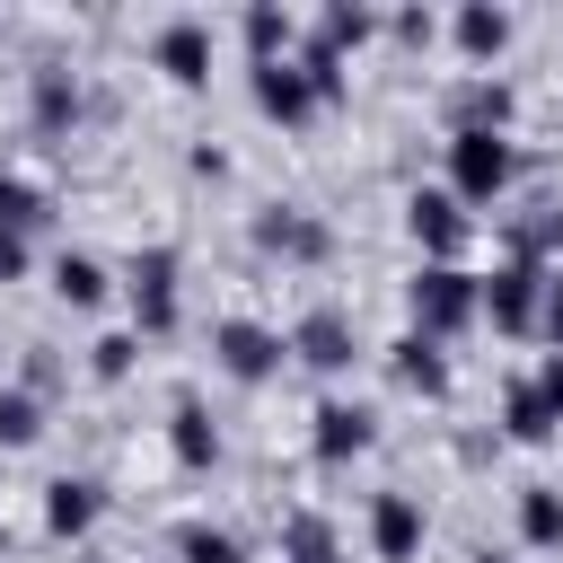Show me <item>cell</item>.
I'll use <instances>...</instances> for the list:
<instances>
[{
	"label": "cell",
	"instance_id": "d4e9b609",
	"mask_svg": "<svg viewBox=\"0 0 563 563\" xmlns=\"http://www.w3.org/2000/svg\"><path fill=\"white\" fill-rule=\"evenodd\" d=\"M176 554H185V563H246L229 528H185V537H176Z\"/></svg>",
	"mask_w": 563,
	"mask_h": 563
},
{
	"label": "cell",
	"instance_id": "8992f818",
	"mask_svg": "<svg viewBox=\"0 0 563 563\" xmlns=\"http://www.w3.org/2000/svg\"><path fill=\"white\" fill-rule=\"evenodd\" d=\"M369 545H378V563H413L422 554V501L413 493H378L369 501Z\"/></svg>",
	"mask_w": 563,
	"mask_h": 563
},
{
	"label": "cell",
	"instance_id": "7402d4cb",
	"mask_svg": "<svg viewBox=\"0 0 563 563\" xmlns=\"http://www.w3.org/2000/svg\"><path fill=\"white\" fill-rule=\"evenodd\" d=\"M35 431H44L35 396L26 387H0V449H35Z\"/></svg>",
	"mask_w": 563,
	"mask_h": 563
},
{
	"label": "cell",
	"instance_id": "9a60e30c",
	"mask_svg": "<svg viewBox=\"0 0 563 563\" xmlns=\"http://www.w3.org/2000/svg\"><path fill=\"white\" fill-rule=\"evenodd\" d=\"M457 44H466L475 62H493V53L510 44V9H484V0H466V9H457Z\"/></svg>",
	"mask_w": 563,
	"mask_h": 563
},
{
	"label": "cell",
	"instance_id": "7c38bea8",
	"mask_svg": "<svg viewBox=\"0 0 563 563\" xmlns=\"http://www.w3.org/2000/svg\"><path fill=\"white\" fill-rule=\"evenodd\" d=\"M97 510H106V501H97V484H88V475L44 484V528H53V537H88V528H97Z\"/></svg>",
	"mask_w": 563,
	"mask_h": 563
},
{
	"label": "cell",
	"instance_id": "d6986e66",
	"mask_svg": "<svg viewBox=\"0 0 563 563\" xmlns=\"http://www.w3.org/2000/svg\"><path fill=\"white\" fill-rule=\"evenodd\" d=\"M53 290H62L70 308H97V299H106V264H97V255H62V264H53Z\"/></svg>",
	"mask_w": 563,
	"mask_h": 563
},
{
	"label": "cell",
	"instance_id": "ba28073f",
	"mask_svg": "<svg viewBox=\"0 0 563 563\" xmlns=\"http://www.w3.org/2000/svg\"><path fill=\"white\" fill-rule=\"evenodd\" d=\"M158 70H167L176 88H202V79H211V26H202V18H176V26L158 35Z\"/></svg>",
	"mask_w": 563,
	"mask_h": 563
},
{
	"label": "cell",
	"instance_id": "83f0119b",
	"mask_svg": "<svg viewBox=\"0 0 563 563\" xmlns=\"http://www.w3.org/2000/svg\"><path fill=\"white\" fill-rule=\"evenodd\" d=\"M123 369H132V334H106L97 343V378H123Z\"/></svg>",
	"mask_w": 563,
	"mask_h": 563
},
{
	"label": "cell",
	"instance_id": "e0dca14e",
	"mask_svg": "<svg viewBox=\"0 0 563 563\" xmlns=\"http://www.w3.org/2000/svg\"><path fill=\"white\" fill-rule=\"evenodd\" d=\"M255 238H264V246H282V255H325V229H317V220H299V211H264V220H255Z\"/></svg>",
	"mask_w": 563,
	"mask_h": 563
},
{
	"label": "cell",
	"instance_id": "8fae6325",
	"mask_svg": "<svg viewBox=\"0 0 563 563\" xmlns=\"http://www.w3.org/2000/svg\"><path fill=\"white\" fill-rule=\"evenodd\" d=\"M167 449H176V466H194V475L220 457V431H211L202 396H176V413H167Z\"/></svg>",
	"mask_w": 563,
	"mask_h": 563
},
{
	"label": "cell",
	"instance_id": "6da1fadb",
	"mask_svg": "<svg viewBox=\"0 0 563 563\" xmlns=\"http://www.w3.org/2000/svg\"><path fill=\"white\" fill-rule=\"evenodd\" d=\"M510 141L501 132H449V202L466 211V202H501V185H510Z\"/></svg>",
	"mask_w": 563,
	"mask_h": 563
},
{
	"label": "cell",
	"instance_id": "ac0fdd59",
	"mask_svg": "<svg viewBox=\"0 0 563 563\" xmlns=\"http://www.w3.org/2000/svg\"><path fill=\"white\" fill-rule=\"evenodd\" d=\"M282 554H290V563H343V545H334V528H325L317 510H299V519L282 528Z\"/></svg>",
	"mask_w": 563,
	"mask_h": 563
},
{
	"label": "cell",
	"instance_id": "f546056e",
	"mask_svg": "<svg viewBox=\"0 0 563 563\" xmlns=\"http://www.w3.org/2000/svg\"><path fill=\"white\" fill-rule=\"evenodd\" d=\"M537 325H545V334L563 343V282H545V317H537Z\"/></svg>",
	"mask_w": 563,
	"mask_h": 563
},
{
	"label": "cell",
	"instance_id": "9c48e42d",
	"mask_svg": "<svg viewBox=\"0 0 563 563\" xmlns=\"http://www.w3.org/2000/svg\"><path fill=\"white\" fill-rule=\"evenodd\" d=\"M405 220H413V238L431 246V264H457V246H466V211H457L449 194H413Z\"/></svg>",
	"mask_w": 563,
	"mask_h": 563
},
{
	"label": "cell",
	"instance_id": "52a82bcc",
	"mask_svg": "<svg viewBox=\"0 0 563 563\" xmlns=\"http://www.w3.org/2000/svg\"><path fill=\"white\" fill-rule=\"evenodd\" d=\"M255 106H264L273 123H308V114H317V88H308L299 62H255Z\"/></svg>",
	"mask_w": 563,
	"mask_h": 563
},
{
	"label": "cell",
	"instance_id": "4fadbf2b",
	"mask_svg": "<svg viewBox=\"0 0 563 563\" xmlns=\"http://www.w3.org/2000/svg\"><path fill=\"white\" fill-rule=\"evenodd\" d=\"M361 449H369V405H317V457L343 466Z\"/></svg>",
	"mask_w": 563,
	"mask_h": 563
},
{
	"label": "cell",
	"instance_id": "30bf717a",
	"mask_svg": "<svg viewBox=\"0 0 563 563\" xmlns=\"http://www.w3.org/2000/svg\"><path fill=\"white\" fill-rule=\"evenodd\" d=\"M290 352H299L308 369H352V325H343L334 308H308L299 334H290Z\"/></svg>",
	"mask_w": 563,
	"mask_h": 563
},
{
	"label": "cell",
	"instance_id": "2e32d148",
	"mask_svg": "<svg viewBox=\"0 0 563 563\" xmlns=\"http://www.w3.org/2000/svg\"><path fill=\"white\" fill-rule=\"evenodd\" d=\"M396 378H405V387H422V396H440V387H449L440 343H431V334H405V343H396Z\"/></svg>",
	"mask_w": 563,
	"mask_h": 563
},
{
	"label": "cell",
	"instance_id": "ffe728a7",
	"mask_svg": "<svg viewBox=\"0 0 563 563\" xmlns=\"http://www.w3.org/2000/svg\"><path fill=\"white\" fill-rule=\"evenodd\" d=\"M501 431H510V440H528V449H537V440H554V413H545V396H537V387H510V405H501Z\"/></svg>",
	"mask_w": 563,
	"mask_h": 563
},
{
	"label": "cell",
	"instance_id": "cb8c5ba5",
	"mask_svg": "<svg viewBox=\"0 0 563 563\" xmlns=\"http://www.w3.org/2000/svg\"><path fill=\"white\" fill-rule=\"evenodd\" d=\"M246 44H255V62H282V44H290V18L264 0V9H246Z\"/></svg>",
	"mask_w": 563,
	"mask_h": 563
},
{
	"label": "cell",
	"instance_id": "277c9868",
	"mask_svg": "<svg viewBox=\"0 0 563 563\" xmlns=\"http://www.w3.org/2000/svg\"><path fill=\"white\" fill-rule=\"evenodd\" d=\"M211 352H220V369H229V378H246V387H255V378H273V369H282V352H290V343H282L273 325H255V317H229V325L211 334Z\"/></svg>",
	"mask_w": 563,
	"mask_h": 563
},
{
	"label": "cell",
	"instance_id": "5bb4252c",
	"mask_svg": "<svg viewBox=\"0 0 563 563\" xmlns=\"http://www.w3.org/2000/svg\"><path fill=\"white\" fill-rule=\"evenodd\" d=\"M361 35H369V9H352V0H334V9L317 18V44H308V53H317V62H343V53L361 44Z\"/></svg>",
	"mask_w": 563,
	"mask_h": 563
},
{
	"label": "cell",
	"instance_id": "484cf974",
	"mask_svg": "<svg viewBox=\"0 0 563 563\" xmlns=\"http://www.w3.org/2000/svg\"><path fill=\"white\" fill-rule=\"evenodd\" d=\"M26 220H44V202H35V185H0V229L18 238Z\"/></svg>",
	"mask_w": 563,
	"mask_h": 563
},
{
	"label": "cell",
	"instance_id": "7a4b0ae2",
	"mask_svg": "<svg viewBox=\"0 0 563 563\" xmlns=\"http://www.w3.org/2000/svg\"><path fill=\"white\" fill-rule=\"evenodd\" d=\"M475 317V273H457V264H422L413 273V334H457Z\"/></svg>",
	"mask_w": 563,
	"mask_h": 563
},
{
	"label": "cell",
	"instance_id": "4316f807",
	"mask_svg": "<svg viewBox=\"0 0 563 563\" xmlns=\"http://www.w3.org/2000/svg\"><path fill=\"white\" fill-rule=\"evenodd\" d=\"M528 387H537V396H545V413H554V422H563V352H545V369H537V378H528Z\"/></svg>",
	"mask_w": 563,
	"mask_h": 563
},
{
	"label": "cell",
	"instance_id": "f1b7e54d",
	"mask_svg": "<svg viewBox=\"0 0 563 563\" xmlns=\"http://www.w3.org/2000/svg\"><path fill=\"white\" fill-rule=\"evenodd\" d=\"M18 273H26V246H18L9 229H0V282H18Z\"/></svg>",
	"mask_w": 563,
	"mask_h": 563
},
{
	"label": "cell",
	"instance_id": "44dd1931",
	"mask_svg": "<svg viewBox=\"0 0 563 563\" xmlns=\"http://www.w3.org/2000/svg\"><path fill=\"white\" fill-rule=\"evenodd\" d=\"M519 537L528 545H563V493H545V484L519 493Z\"/></svg>",
	"mask_w": 563,
	"mask_h": 563
},
{
	"label": "cell",
	"instance_id": "5b68a950",
	"mask_svg": "<svg viewBox=\"0 0 563 563\" xmlns=\"http://www.w3.org/2000/svg\"><path fill=\"white\" fill-rule=\"evenodd\" d=\"M132 317H141V334H167L176 325V255L167 246H150L132 264Z\"/></svg>",
	"mask_w": 563,
	"mask_h": 563
},
{
	"label": "cell",
	"instance_id": "603a6c76",
	"mask_svg": "<svg viewBox=\"0 0 563 563\" xmlns=\"http://www.w3.org/2000/svg\"><path fill=\"white\" fill-rule=\"evenodd\" d=\"M70 114H79V88H70L62 70H44V79H35V123H44V132H62Z\"/></svg>",
	"mask_w": 563,
	"mask_h": 563
},
{
	"label": "cell",
	"instance_id": "3957f363",
	"mask_svg": "<svg viewBox=\"0 0 563 563\" xmlns=\"http://www.w3.org/2000/svg\"><path fill=\"white\" fill-rule=\"evenodd\" d=\"M475 317H493L501 334H537V317H545V273H537V264H501L493 282H475Z\"/></svg>",
	"mask_w": 563,
	"mask_h": 563
},
{
	"label": "cell",
	"instance_id": "4dcf8cb0",
	"mask_svg": "<svg viewBox=\"0 0 563 563\" xmlns=\"http://www.w3.org/2000/svg\"><path fill=\"white\" fill-rule=\"evenodd\" d=\"M475 563H510V554H475Z\"/></svg>",
	"mask_w": 563,
	"mask_h": 563
}]
</instances>
